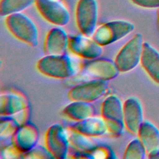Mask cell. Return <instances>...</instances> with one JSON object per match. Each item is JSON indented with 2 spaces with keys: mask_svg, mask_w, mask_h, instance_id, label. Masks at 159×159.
Returning <instances> with one entry per match:
<instances>
[{
  "mask_svg": "<svg viewBox=\"0 0 159 159\" xmlns=\"http://www.w3.org/2000/svg\"><path fill=\"white\" fill-rule=\"evenodd\" d=\"M36 67L44 76L55 79L68 78L75 75L78 71L75 61L66 54L45 55L37 61Z\"/></svg>",
  "mask_w": 159,
  "mask_h": 159,
  "instance_id": "obj_1",
  "label": "cell"
},
{
  "mask_svg": "<svg viewBox=\"0 0 159 159\" xmlns=\"http://www.w3.org/2000/svg\"><path fill=\"white\" fill-rule=\"evenodd\" d=\"M5 24L9 32L19 40L32 47L38 45V29L27 15L21 12L10 14L6 16Z\"/></svg>",
  "mask_w": 159,
  "mask_h": 159,
  "instance_id": "obj_2",
  "label": "cell"
},
{
  "mask_svg": "<svg viewBox=\"0 0 159 159\" xmlns=\"http://www.w3.org/2000/svg\"><path fill=\"white\" fill-rule=\"evenodd\" d=\"M101 117L105 121L107 132L113 137L120 136L125 128L124 121L123 103L116 95H110L103 101Z\"/></svg>",
  "mask_w": 159,
  "mask_h": 159,
  "instance_id": "obj_3",
  "label": "cell"
},
{
  "mask_svg": "<svg viewBox=\"0 0 159 159\" xmlns=\"http://www.w3.org/2000/svg\"><path fill=\"white\" fill-rule=\"evenodd\" d=\"M143 43L142 34H136L120 48L114 59L120 72L130 71L138 66L141 61Z\"/></svg>",
  "mask_w": 159,
  "mask_h": 159,
  "instance_id": "obj_4",
  "label": "cell"
},
{
  "mask_svg": "<svg viewBox=\"0 0 159 159\" xmlns=\"http://www.w3.org/2000/svg\"><path fill=\"white\" fill-rule=\"evenodd\" d=\"M134 29V24L129 21L112 20L96 28L92 38L103 47L122 39L133 32Z\"/></svg>",
  "mask_w": 159,
  "mask_h": 159,
  "instance_id": "obj_5",
  "label": "cell"
},
{
  "mask_svg": "<svg viewBox=\"0 0 159 159\" xmlns=\"http://www.w3.org/2000/svg\"><path fill=\"white\" fill-rule=\"evenodd\" d=\"M98 5L96 0H79L75 9L76 25L81 33L92 36L96 29Z\"/></svg>",
  "mask_w": 159,
  "mask_h": 159,
  "instance_id": "obj_6",
  "label": "cell"
},
{
  "mask_svg": "<svg viewBox=\"0 0 159 159\" xmlns=\"http://www.w3.org/2000/svg\"><path fill=\"white\" fill-rule=\"evenodd\" d=\"M45 146L53 158L64 159L68 154L70 142L68 135L60 124L50 126L45 135Z\"/></svg>",
  "mask_w": 159,
  "mask_h": 159,
  "instance_id": "obj_7",
  "label": "cell"
},
{
  "mask_svg": "<svg viewBox=\"0 0 159 159\" xmlns=\"http://www.w3.org/2000/svg\"><path fill=\"white\" fill-rule=\"evenodd\" d=\"M107 88V81L91 80L73 87L68 92V98L71 101L91 103L103 96Z\"/></svg>",
  "mask_w": 159,
  "mask_h": 159,
  "instance_id": "obj_8",
  "label": "cell"
},
{
  "mask_svg": "<svg viewBox=\"0 0 159 159\" xmlns=\"http://www.w3.org/2000/svg\"><path fill=\"white\" fill-rule=\"evenodd\" d=\"M119 72L114 61L98 58L86 63L81 68V73L90 80L109 81L115 78Z\"/></svg>",
  "mask_w": 159,
  "mask_h": 159,
  "instance_id": "obj_9",
  "label": "cell"
},
{
  "mask_svg": "<svg viewBox=\"0 0 159 159\" xmlns=\"http://www.w3.org/2000/svg\"><path fill=\"white\" fill-rule=\"evenodd\" d=\"M35 6L43 18L53 25L64 26L70 21V13L60 2L52 0H35Z\"/></svg>",
  "mask_w": 159,
  "mask_h": 159,
  "instance_id": "obj_10",
  "label": "cell"
},
{
  "mask_svg": "<svg viewBox=\"0 0 159 159\" xmlns=\"http://www.w3.org/2000/svg\"><path fill=\"white\" fill-rule=\"evenodd\" d=\"M68 48L73 54L87 60L99 58L103 52L102 46L82 34L69 37Z\"/></svg>",
  "mask_w": 159,
  "mask_h": 159,
  "instance_id": "obj_11",
  "label": "cell"
},
{
  "mask_svg": "<svg viewBox=\"0 0 159 159\" xmlns=\"http://www.w3.org/2000/svg\"><path fill=\"white\" fill-rule=\"evenodd\" d=\"M39 139L38 128L31 122L20 125L11 138V143L22 154L37 145Z\"/></svg>",
  "mask_w": 159,
  "mask_h": 159,
  "instance_id": "obj_12",
  "label": "cell"
},
{
  "mask_svg": "<svg viewBox=\"0 0 159 159\" xmlns=\"http://www.w3.org/2000/svg\"><path fill=\"white\" fill-rule=\"evenodd\" d=\"M124 121L125 129L132 134H137L143 122V107L136 97H130L123 103Z\"/></svg>",
  "mask_w": 159,
  "mask_h": 159,
  "instance_id": "obj_13",
  "label": "cell"
},
{
  "mask_svg": "<svg viewBox=\"0 0 159 159\" xmlns=\"http://www.w3.org/2000/svg\"><path fill=\"white\" fill-rule=\"evenodd\" d=\"M69 37L60 27H54L47 33L44 42V53L48 55L65 54L68 48Z\"/></svg>",
  "mask_w": 159,
  "mask_h": 159,
  "instance_id": "obj_14",
  "label": "cell"
},
{
  "mask_svg": "<svg viewBox=\"0 0 159 159\" xmlns=\"http://www.w3.org/2000/svg\"><path fill=\"white\" fill-rule=\"evenodd\" d=\"M69 130L81 134L87 137H100L107 130L102 117L91 116L80 121L75 122L69 126Z\"/></svg>",
  "mask_w": 159,
  "mask_h": 159,
  "instance_id": "obj_15",
  "label": "cell"
},
{
  "mask_svg": "<svg viewBox=\"0 0 159 159\" xmlns=\"http://www.w3.org/2000/svg\"><path fill=\"white\" fill-rule=\"evenodd\" d=\"M140 63L151 79L159 84V52L147 42L143 43Z\"/></svg>",
  "mask_w": 159,
  "mask_h": 159,
  "instance_id": "obj_16",
  "label": "cell"
},
{
  "mask_svg": "<svg viewBox=\"0 0 159 159\" xmlns=\"http://www.w3.org/2000/svg\"><path fill=\"white\" fill-rule=\"evenodd\" d=\"M147 155L159 148V129L153 123L144 120L137 133Z\"/></svg>",
  "mask_w": 159,
  "mask_h": 159,
  "instance_id": "obj_17",
  "label": "cell"
},
{
  "mask_svg": "<svg viewBox=\"0 0 159 159\" xmlns=\"http://www.w3.org/2000/svg\"><path fill=\"white\" fill-rule=\"evenodd\" d=\"M94 112L95 107L91 102L80 101H72L63 109V115L75 122L93 116Z\"/></svg>",
  "mask_w": 159,
  "mask_h": 159,
  "instance_id": "obj_18",
  "label": "cell"
},
{
  "mask_svg": "<svg viewBox=\"0 0 159 159\" xmlns=\"http://www.w3.org/2000/svg\"><path fill=\"white\" fill-rule=\"evenodd\" d=\"M27 107L25 101L17 94H2L0 96V114L10 116L24 111Z\"/></svg>",
  "mask_w": 159,
  "mask_h": 159,
  "instance_id": "obj_19",
  "label": "cell"
},
{
  "mask_svg": "<svg viewBox=\"0 0 159 159\" xmlns=\"http://www.w3.org/2000/svg\"><path fill=\"white\" fill-rule=\"evenodd\" d=\"M35 3V0H1L0 15L7 16L20 12Z\"/></svg>",
  "mask_w": 159,
  "mask_h": 159,
  "instance_id": "obj_20",
  "label": "cell"
},
{
  "mask_svg": "<svg viewBox=\"0 0 159 159\" xmlns=\"http://www.w3.org/2000/svg\"><path fill=\"white\" fill-rule=\"evenodd\" d=\"M70 132L68 135L70 144L78 151L89 152L96 147L94 143L88 139V137L74 131Z\"/></svg>",
  "mask_w": 159,
  "mask_h": 159,
  "instance_id": "obj_21",
  "label": "cell"
},
{
  "mask_svg": "<svg viewBox=\"0 0 159 159\" xmlns=\"http://www.w3.org/2000/svg\"><path fill=\"white\" fill-rule=\"evenodd\" d=\"M147 155L146 149L140 140L137 138L131 140L124 153V158L144 159Z\"/></svg>",
  "mask_w": 159,
  "mask_h": 159,
  "instance_id": "obj_22",
  "label": "cell"
},
{
  "mask_svg": "<svg viewBox=\"0 0 159 159\" xmlns=\"http://www.w3.org/2000/svg\"><path fill=\"white\" fill-rule=\"evenodd\" d=\"M0 122V139L1 140L12 138L16 130L20 125L14 119L9 116H3Z\"/></svg>",
  "mask_w": 159,
  "mask_h": 159,
  "instance_id": "obj_23",
  "label": "cell"
},
{
  "mask_svg": "<svg viewBox=\"0 0 159 159\" xmlns=\"http://www.w3.org/2000/svg\"><path fill=\"white\" fill-rule=\"evenodd\" d=\"M22 158H53L52 154L45 147L36 145L27 152L22 154Z\"/></svg>",
  "mask_w": 159,
  "mask_h": 159,
  "instance_id": "obj_24",
  "label": "cell"
},
{
  "mask_svg": "<svg viewBox=\"0 0 159 159\" xmlns=\"http://www.w3.org/2000/svg\"><path fill=\"white\" fill-rule=\"evenodd\" d=\"M91 158H115L114 152L107 145L96 146L88 152Z\"/></svg>",
  "mask_w": 159,
  "mask_h": 159,
  "instance_id": "obj_25",
  "label": "cell"
},
{
  "mask_svg": "<svg viewBox=\"0 0 159 159\" xmlns=\"http://www.w3.org/2000/svg\"><path fill=\"white\" fill-rule=\"evenodd\" d=\"M135 5L147 9L158 8L159 0H130Z\"/></svg>",
  "mask_w": 159,
  "mask_h": 159,
  "instance_id": "obj_26",
  "label": "cell"
},
{
  "mask_svg": "<svg viewBox=\"0 0 159 159\" xmlns=\"http://www.w3.org/2000/svg\"><path fill=\"white\" fill-rule=\"evenodd\" d=\"M2 156H4V158H17V157H21L22 156V154L20 153L11 143V145L6 146L4 149L2 150Z\"/></svg>",
  "mask_w": 159,
  "mask_h": 159,
  "instance_id": "obj_27",
  "label": "cell"
},
{
  "mask_svg": "<svg viewBox=\"0 0 159 159\" xmlns=\"http://www.w3.org/2000/svg\"><path fill=\"white\" fill-rule=\"evenodd\" d=\"M149 158H153V159H159V148L154 150L153 152L148 153L147 155Z\"/></svg>",
  "mask_w": 159,
  "mask_h": 159,
  "instance_id": "obj_28",
  "label": "cell"
},
{
  "mask_svg": "<svg viewBox=\"0 0 159 159\" xmlns=\"http://www.w3.org/2000/svg\"><path fill=\"white\" fill-rule=\"evenodd\" d=\"M157 14H158V23H159V7H158V9L157 11Z\"/></svg>",
  "mask_w": 159,
  "mask_h": 159,
  "instance_id": "obj_29",
  "label": "cell"
},
{
  "mask_svg": "<svg viewBox=\"0 0 159 159\" xmlns=\"http://www.w3.org/2000/svg\"><path fill=\"white\" fill-rule=\"evenodd\" d=\"M52 1H58V2H60L61 0H52Z\"/></svg>",
  "mask_w": 159,
  "mask_h": 159,
  "instance_id": "obj_30",
  "label": "cell"
}]
</instances>
